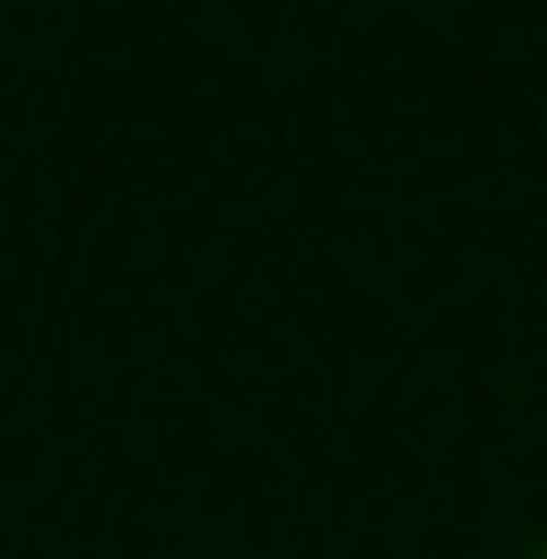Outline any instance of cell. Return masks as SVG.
<instances>
[{"mask_svg": "<svg viewBox=\"0 0 547 559\" xmlns=\"http://www.w3.org/2000/svg\"><path fill=\"white\" fill-rule=\"evenodd\" d=\"M524 559H547V536H536V548H524Z\"/></svg>", "mask_w": 547, "mask_h": 559, "instance_id": "1", "label": "cell"}]
</instances>
